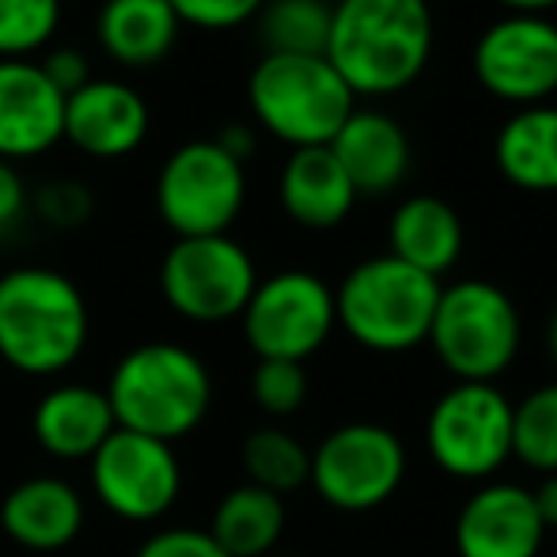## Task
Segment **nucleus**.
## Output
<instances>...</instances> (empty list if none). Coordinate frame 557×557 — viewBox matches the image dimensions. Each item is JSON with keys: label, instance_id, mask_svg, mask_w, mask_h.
<instances>
[{"label": "nucleus", "instance_id": "7", "mask_svg": "<svg viewBox=\"0 0 557 557\" xmlns=\"http://www.w3.org/2000/svg\"><path fill=\"white\" fill-rule=\"evenodd\" d=\"M429 459L459 482H485L512 459V403L497 383H451L425 421Z\"/></svg>", "mask_w": 557, "mask_h": 557}, {"label": "nucleus", "instance_id": "33", "mask_svg": "<svg viewBox=\"0 0 557 557\" xmlns=\"http://www.w3.org/2000/svg\"><path fill=\"white\" fill-rule=\"evenodd\" d=\"M42 73H46V81L53 84V88L61 91V96H73V91H81L84 84L91 81V61H88V53L84 50H76V46H58V50H50L42 61Z\"/></svg>", "mask_w": 557, "mask_h": 557}, {"label": "nucleus", "instance_id": "30", "mask_svg": "<svg viewBox=\"0 0 557 557\" xmlns=\"http://www.w3.org/2000/svg\"><path fill=\"white\" fill-rule=\"evenodd\" d=\"M96 209V198L76 178H53L35 190V213L53 227H81Z\"/></svg>", "mask_w": 557, "mask_h": 557}, {"label": "nucleus", "instance_id": "36", "mask_svg": "<svg viewBox=\"0 0 557 557\" xmlns=\"http://www.w3.org/2000/svg\"><path fill=\"white\" fill-rule=\"evenodd\" d=\"M535 497V508H539V520H543L546 531H557V474H546L539 482V490H531Z\"/></svg>", "mask_w": 557, "mask_h": 557}, {"label": "nucleus", "instance_id": "25", "mask_svg": "<svg viewBox=\"0 0 557 557\" xmlns=\"http://www.w3.org/2000/svg\"><path fill=\"white\" fill-rule=\"evenodd\" d=\"M239 462L250 485L277 493V497L296 493L311 478V451L277 425L255 429L239 447Z\"/></svg>", "mask_w": 557, "mask_h": 557}, {"label": "nucleus", "instance_id": "22", "mask_svg": "<svg viewBox=\"0 0 557 557\" xmlns=\"http://www.w3.org/2000/svg\"><path fill=\"white\" fill-rule=\"evenodd\" d=\"M391 255L441 281L462 255V221L444 198L418 194L391 216Z\"/></svg>", "mask_w": 557, "mask_h": 557}, {"label": "nucleus", "instance_id": "8", "mask_svg": "<svg viewBox=\"0 0 557 557\" xmlns=\"http://www.w3.org/2000/svg\"><path fill=\"white\" fill-rule=\"evenodd\" d=\"M247 201L243 163L216 140H190L175 148L156 175V209L178 239L227 235Z\"/></svg>", "mask_w": 557, "mask_h": 557}, {"label": "nucleus", "instance_id": "34", "mask_svg": "<svg viewBox=\"0 0 557 557\" xmlns=\"http://www.w3.org/2000/svg\"><path fill=\"white\" fill-rule=\"evenodd\" d=\"M27 209V186L12 163L0 160V232H8Z\"/></svg>", "mask_w": 557, "mask_h": 557}, {"label": "nucleus", "instance_id": "15", "mask_svg": "<svg viewBox=\"0 0 557 557\" xmlns=\"http://www.w3.org/2000/svg\"><path fill=\"white\" fill-rule=\"evenodd\" d=\"M65 140V96L30 58L0 61V160H35Z\"/></svg>", "mask_w": 557, "mask_h": 557}, {"label": "nucleus", "instance_id": "31", "mask_svg": "<svg viewBox=\"0 0 557 557\" xmlns=\"http://www.w3.org/2000/svg\"><path fill=\"white\" fill-rule=\"evenodd\" d=\"M183 27L198 30H232L250 23L265 0H168Z\"/></svg>", "mask_w": 557, "mask_h": 557}, {"label": "nucleus", "instance_id": "1", "mask_svg": "<svg viewBox=\"0 0 557 557\" xmlns=\"http://www.w3.org/2000/svg\"><path fill=\"white\" fill-rule=\"evenodd\" d=\"M433 8L429 0H337L323 58L352 96H398L429 65Z\"/></svg>", "mask_w": 557, "mask_h": 557}, {"label": "nucleus", "instance_id": "23", "mask_svg": "<svg viewBox=\"0 0 557 557\" xmlns=\"http://www.w3.org/2000/svg\"><path fill=\"white\" fill-rule=\"evenodd\" d=\"M497 171L531 194L557 190V107H523L497 133Z\"/></svg>", "mask_w": 557, "mask_h": 557}, {"label": "nucleus", "instance_id": "37", "mask_svg": "<svg viewBox=\"0 0 557 557\" xmlns=\"http://www.w3.org/2000/svg\"><path fill=\"white\" fill-rule=\"evenodd\" d=\"M508 12H523V15H543L546 8H557V0H497Z\"/></svg>", "mask_w": 557, "mask_h": 557}, {"label": "nucleus", "instance_id": "16", "mask_svg": "<svg viewBox=\"0 0 557 557\" xmlns=\"http://www.w3.org/2000/svg\"><path fill=\"white\" fill-rule=\"evenodd\" d=\"M148 103L137 88L122 81L91 76L81 91L65 99V140L91 160H122L137 152L148 137Z\"/></svg>", "mask_w": 557, "mask_h": 557}, {"label": "nucleus", "instance_id": "28", "mask_svg": "<svg viewBox=\"0 0 557 557\" xmlns=\"http://www.w3.org/2000/svg\"><path fill=\"white\" fill-rule=\"evenodd\" d=\"M61 27V0H0V61H23L50 46Z\"/></svg>", "mask_w": 557, "mask_h": 557}, {"label": "nucleus", "instance_id": "12", "mask_svg": "<svg viewBox=\"0 0 557 557\" xmlns=\"http://www.w3.org/2000/svg\"><path fill=\"white\" fill-rule=\"evenodd\" d=\"M91 485L114 516L152 523L168 516L178 500L183 467L171 444L129 433V429H114L107 444L91 455Z\"/></svg>", "mask_w": 557, "mask_h": 557}, {"label": "nucleus", "instance_id": "19", "mask_svg": "<svg viewBox=\"0 0 557 557\" xmlns=\"http://www.w3.org/2000/svg\"><path fill=\"white\" fill-rule=\"evenodd\" d=\"M117 429L107 391L88 383H61L46 391L30 418L38 447L53 459H91Z\"/></svg>", "mask_w": 557, "mask_h": 557}, {"label": "nucleus", "instance_id": "10", "mask_svg": "<svg viewBox=\"0 0 557 557\" xmlns=\"http://www.w3.org/2000/svg\"><path fill=\"white\" fill-rule=\"evenodd\" d=\"M239 319L258 360L304 364L331 342L337 326L334 288L308 270H281L258 281Z\"/></svg>", "mask_w": 557, "mask_h": 557}, {"label": "nucleus", "instance_id": "29", "mask_svg": "<svg viewBox=\"0 0 557 557\" xmlns=\"http://www.w3.org/2000/svg\"><path fill=\"white\" fill-rule=\"evenodd\" d=\"M250 395L270 418H293L308 403V372L296 360H258L250 375Z\"/></svg>", "mask_w": 557, "mask_h": 557}, {"label": "nucleus", "instance_id": "32", "mask_svg": "<svg viewBox=\"0 0 557 557\" xmlns=\"http://www.w3.org/2000/svg\"><path fill=\"white\" fill-rule=\"evenodd\" d=\"M137 557H227L209 531L198 528H168L140 543Z\"/></svg>", "mask_w": 557, "mask_h": 557}, {"label": "nucleus", "instance_id": "14", "mask_svg": "<svg viewBox=\"0 0 557 557\" xmlns=\"http://www.w3.org/2000/svg\"><path fill=\"white\" fill-rule=\"evenodd\" d=\"M546 528L528 485L490 482L467 497L455 516L459 557H539Z\"/></svg>", "mask_w": 557, "mask_h": 557}, {"label": "nucleus", "instance_id": "24", "mask_svg": "<svg viewBox=\"0 0 557 557\" xmlns=\"http://www.w3.org/2000/svg\"><path fill=\"white\" fill-rule=\"evenodd\" d=\"M285 520V497L243 482L221 497L209 535L227 557H265L277 550Z\"/></svg>", "mask_w": 557, "mask_h": 557}, {"label": "nucleus", "instance_id": "4", "mask_svg": "<svg viewBox=\"0 0 557 557\" xmlns=\"http://www.w3.org/2000/svg\"><path fill=\"white\" fill-rule=\"evenodd\" d=\"M441 281L395 255L364 258L334 293L337 326L372 352H410L429 342Z\"/></svg>", "mask_w": 557, "mask_h": 557}, {"label": "nucleus", "instance_id": "5", "mask_svg": "<svg viewBox=\"0 0 557 557\" xmlns=\"http://www.w3.org/2000/svg\"><path fill=\"white\" fill-rule=\"evenodd\" d=\"M247 103L270 137L293 148L331 145L345 117L357 111V96L323 53H265L250 69Z\"/></svg>", "mask_w": 557, "mask_h": 557}, {"label": "nucleus", "instance_id": "26", "mask_svg": "<svg viewBox=\"0 0 557 557\" xmlns=\"http://www.w3.org/2000/svg\"><path fill=\"white\" fill-rule=\"evenodd\" d=\"M265 53H326L331 4L326 0H265L255 15Z\"/></svg>", "mask_w": 557, "mask_h": 557}, {"label": "nucleus", "instance_id": "21", "mask_svg": "<svg viewBox=\"0 0 557 557\" xmlns=\"http://www.w3.org/2000/svg\"><path fill=\"white\" fill-rule=\"evenodd\" d=\"M178 30L183 23L168 0H103L96 20L103 53L125 69L160 65L175 50Z\"/></svg>", "mask_w": 557, "mask_h": 557}, {"label": "nucleus", "instance_id": "39", "mask_svg": "<svg viewBox=\"0 0 557 557\" xmlns=\"http://www.w3.org/2000/svg\"><path fill=\"white\" fill-rule=\"evenodd\" d=\"M265 557H296V554H265Z\"/></svg>", "mask_w": 557, "mask_h": 557}, {"label": "nucleus", "instance_id": "2", "mask_svg": "<svg viewBox=\"0 0 557 557\" xmlns=\"http://www.w3.org/2000/svg\"><path fill=\"white\" fill-rule=\"evenodd\" d=\"M88 300L73 277L46 265L0 273V360L23 375H58L88 345Z\"/></svg>", "mask_w": 557, "mask_h": 557}, {"label": "nucleus", "instance_id": "38", "mask_svg": "<svg viewBox=\"0 0 557 557\" xmlns=\"http://www.w3.org/2000/svg\"><path fill=\"white\" fill-rule=\"evenodd\" d=\"M550 357H554V364H557V311H554V319H550Z\"/></svg>", "mask_w": 557, "mask_h": 557}, {"label": "nucleus", "instance_id": "35", "mask_svg": "<svg viewBox=\"0 0 557 557\" xmlns=\"http://www.w3.org/2000/svg\"><path fill=\"white\" fill-rule=\"evenodd\" d=\"M216 145L224 148L227 156H232V160H247L250 152H255V133L247 129V125H224L221 133H216Z\"/></svg>", "mask_w": 557, "mask_h": 557}, {"label": "nucleus", "instance_id": "27", "mask_svg": "<svg viewBox=\"0 0 557 557\" xmlns=\"http://www.w3.org/2000/svg\"><path fill=\"white\" fill-rule=\"evenodd\" d=\"M512 459L535 474H557V383L512 403Z\"/></svg>", "mask_w": 557, "mask_h": 557}, {"label": "nucleus", "instance_id": "11", "mask_svg": "<svg viewBox=\"0 0 557 557\" xmlns=\"http://www.w3.org/2000/svg\"><path fill=\"white\" fill-rule=\"evenodd\" d=\"M255 285V258L232 235L175 239L160 265L163 300L175 315L190 319V323L239 319Z\"/></svg>", "mask_w": 557, "mask_h": 557}, {"label": "nucleus", "instance_id": "6", "mask_svg": "<svg viewBox=\"0 0 557 557\" xmlns=\"http://www.w3.org/2000/svg\"><path fill=\"white\" fill-rule=\"evenodd\" d=\"M523 323L512 296L493 281H455L441 288L429 342L455 383H497L512 368Z\"/></svg>", "mask_w": 557, "mask_h": 557}, {"label": "nucleus", "instance_id": "13", "mask_svg": "<svg viewBox=\"0 0 557 557\" xmlns=\"http://www.w3.org/2000/svg\"><path fill=\"white\" fill-rule=\"evenodd\" d=\"M474 76L493 99L539 107L557 91V23L508 12L474 46Z\"/></svg>", "mask_w": 557, "mask_h": 557}, {"label": "nucleus", "instance_id": "17", "mask_svg": "<svg viewBox=\"0 0 557 557\" xmlns=\"http://www.w3.org/2000/svg\"><path fill=\"white\" fill-rule=\"evenodd\" d=\"M326 148L349 175L357 198L360 194H391L410 175V137L395 117L380 111H352Z\"/></svg>", "mask_w": 557, "mask_h": 557}, {"label": "nucleus", "instance_id": "3", "mask_svg": "<svg viewBox=\"0 0 557 557\" xmlns=\"http://www.w3.org/2000/svg\"><path fill=\"white\" fill-rule=\"evenodd\" d=\"M107 403L117 429L175 444L206 421L213 380L206 360L175 342H145L114 364Z\"/></svg>", "mask_w": 557, "mask_h": 557}, {"label": "nucleus", "instance_id": "9", "mask_svg": "<svg viewBox=\"0 0 557 557\" xmlns=\"http://www.w3.org/2000/svg\"><path fill=\"white\" fill-rule=\"evenodd\" d=\"M406 482V444L380 421H349L311 451L308 485L337 512H372Z\"/></svg>", "mask_w": 557, "mask_h": 557}, {"label": "nucleus", "instance_id": "18", "mask_svg": "<svg viewBox=\"0 0 557 557\" xmlns=\"http://www.w3.org/2000/svg\"><path fill=\"white\" fill-rule=\"evenodd\" d=\"M0 528L23 550L50 554L69 546L84 528V500L69 482L50 474L12 485L0 500Z\"/></svg>", "mask_w": 557, "mask_h": 557}, {"label": "nucleus", "instance_id": "20", "mask_svg": "<svg viewBox=\"0 0 557 557\" xmlns=\"http://www.w3.org/2000/svg\"><path fill=\"white\" fill-rule=\"evenodd\" d=\"M281 209L293 216L300 227L311 232H326L337 227L357 206V190H352L349 175L326 145L319 148H293V156L281 168Z\"/></svg>", "mask_w": 557, "mask_h": 557}]
</instances>
